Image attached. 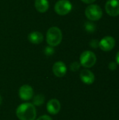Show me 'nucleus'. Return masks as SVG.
<instances>
[{"instance_id":"obj_23","label":"nucleus","mask_w":119,"mask_h":120,"mask_svg":"<svg viewBox=\"0 0 119 120\" xmlns=\"http://www.w3.org/2000/svg\"><path fill=\"white\" fill-rule=\"evenodd\" d=\"M1 102H2V98H1V96H0V105L1 104Z\"/></svg>"},{"instance_id":"obj_5","label":"nucleus","mask_w":119,"mask_h":120,"mask_svg":"<svg viewBox=\"0 0 119 120\" xmlns=\"http://www.w3.org/2000/svg\"><path fill=\"white\" fill-rule=\"evenodd\" d=\"M55 11L60 15H65L70 13L72 9V4L68 0H59L54 7Z\"/></svg>"},{"instance_id":"obj_1","label":"nucleus","mask_w":119,"mask_h":120,"mask_svg":"<svg viewBox=\"0 0 119 120\" xmlns=\"http://www.w3.org/2000/svg\"><path fill=\"white\" fill-rule=\"evenodd\" d=\"M16 115L20 120H35L36 117L35 106L29 103H22L18 107Z\"/></svg>"},{"instance_id":"obj_3","label":"nucleus","mask_w":119,"mask_h":120,"mask_svg":"<svg viewBox=\"0 0 119 120\" xmlns=\"http://www.w3.org/2000/svg\"><path fill=\"white\" fill-rule=\"evenodd\" d=\"M86 18L91 21L99 20L103 15L101 7L97 4H90L88 6L85 11Z\"/></svg>"},{"instance_id":"obj_14","label":"nucleus","mask_w":119,"mask_h":120,"mask_svg":"<svg viewBox=\"0 0 119 120\" xmlns=\"http://www.w3.org/2000/svg\"><path fill=\"white\" fill-rule=\"evenodd\" d=\"M33 98V105L35 106H39V105H41L43 104L44 103V100H45V98L44 96L42 95V94H38V95H36Z\"/></svg>"},{"instance_id":"obj_10","label":"nucleus","mask_w":119,"mask_h":120,"mask_svg":"<svg viewBox=\"0 0 119 120\" xmlns=\"http://www.w3.org/2000/svg\"><path fill=\"white\" fill-rule=\"evenodd\" d=\"M60 108H61L60 103L57 99H55V98L51 99L47 103L46 109L48 113H50V115H57L60 112Z\"/></svg>"},{"instance_id":"obj_11","label":"nucleus","mask_w":119,"mask_h":120,"mask_svg":"<svg viewBox=\"0 0 119 120\" xmlns=\"http://www.w3.org/2000/svg\"><path fill=\"white\" fill-rule=\"evenodd\" d=\"M80 79L86 84H92L95 81V75L90 70L84 69L80 72Z\"/></svg>"},{"instance_id":"obj_12","label":"nucleus","mask_w":119,"mask_h":120,"mask_svg":"<svg viewBox=\"0 0 119 120\" xmlns=\"http://www.w3.org/2000/svg\"><path fill=\"white\" fill-rule=\"evenodd\" d=\"M29 41L34 44H39L41 43L43 40V35L41 32L34 31L29 34L28 35Z\"/></svg>"},{"instance_id":"obj_4","label":"nucleus","mask_w":119,"mask_h":120,"mask_svg":"<svg viewBox=\"0 0 119 120\" xmlns=\"http://www.w3.org/2000/svg\"><path fill=\"white\" fill-rule=\"evenodd\" d=\"M97 61L95 54L90 51H85L80 56V64L84 68H90L95 65Z\"/></svg>"},{"instance_id":"obj_13","label":"nucleus","mask_w":119,"mask_h":120,"mask_svg":"<svg viewBox=\"0 0 119 120\" xmlns=\"http://www.w3.org/2000/svg\"><path fill=\"white\" fill-rule=\"evenodd\" d=\"M34 6L39 13H46L49 8V2L48 0H35Z\"/></svg>"},{"instance_id":"obj_20","label":"nucleus","mask_w":119,"mask_h":120,"mask_svg":"<svg viewBox=\"0 0 119 120\" xmlns=\"http://www.w3.org/2000/svg\"><path fill=\"white\" fill-rule=\"evenodd\" d=\"M45 51H45L46 54H47V55H50V54H51V55H52L54 50H53L52 48H46Z\"/></svg>"},{"instance_id":"obj_19","label":"nucleus","mask_w":119,"mask_h":120,"mask_svg":"<svg viewBox=\"0 0 119 120\" xmlns=\"http://www.w3.org/2000/svg\"><path fill=\"white\" fill-rule=\"evenodd\" d=\"M36 120H53V119L48 115H42Z\"/></svg>"},{"instance_id":"obj_9","label":"nucleus","mask_w":119,"mask_h":120,"mask_svg":"<svg viewBox=\"0 0 119 120\" xmlns=\"http://www.w3.org/2000/svg\"><path fill=\"white\" fill-rule=\"evenodd\" d=\"M53 72L58 77H62L67 73V66L62 61H58L53 65Z\"/></svg>"},{"instance_id":"obj_8","label":"nucleus","mask_w":119,"mask_h":120,"mask_svg":"<svg viewBox=\"0 0 119 120\" xmlns=\"http://www.w3.org/2000/svg\"><path fill=\"white\" fill-rule=\"evenodd\" d=\"M19 96L22 101H29L34 96V91L32 86L25 84L22 85L19 89Z\"/></svg>"},{"instance_id":"obj_18","label":"nucleus","mask_w":119,"mask_h":120,"mask_svg":"<svg viewBox=\"0 0 119 120\" xmlns=\"http://www.w3.org/2000/svg\"><path fill=\"white\" fill-rule=\"evenodd\" d=\"M109 70L114 71L117 69V63L116 62H111L109 64Z\"/></svg>"},{"instance_id":"obj_17","label":"nucleus","mask_w":119,"mask_h":120,"mask_svg":"<svg viewBox=\"0 0 119 120\" xmlns=\"http://www.w3.org/2000/svg\"><path fill=\"white\" fill-rule=\"evenodd\" d=\"M90 45L92 48L93 49H97V47H99V41L97 40V39H93L90 43Z\"/></svg>"},{"instance_id":"obj_7","label":"nucleus","mask_w":119,"mask_h":120,"mask_svg":"<svg viewBox=\"0 0 119 120\" xmlns=\"http://www.w3.org/2000/svg\"><path fill=\"white\" fill-rule=\"evenodd\" d=\"M115 44L116 41L112 36H106L99 41V47L103 51L106 52L112 51L114 48Z\"/></svg>"},{"instance_id":"obj_16","label":"nucleus","mask_w":119,"mask_h":120,"mask_svg":"<svg viewBox=\"0 0 119 120\" xmlns=\"http://www.w3.org/2000/svg\"><path fill=\"white\" fill-rule=\"evenodd\" d=\"M81 67V64L78 62H74L70 65V69L73 72H76L79 70Z\"/></svg>"},{"instance_id":"obj_22","label":"nucleus","mask_w":119,"mask_h":120,"mask_svg":"<svg viewBox=\"0 0 119 120\" xmlns=\"http://www.w3.org/2000/svg\"><path fill=\"white\" fill-rule=\"evenodd\" d=\"M116 63L119 65V51L117 53V54L116 56Z\"/></svg>"},{"instance_id":"obj_21","label":"nucleus","mask_w":119,"mask_h":120,"mask_svg":"<svg viewBox=\"0 0 119 120\" xmlns=\"http://www.w3.org/2000/svg\"><path fill=\"white\" fill-rule=\"evenodd\" d=\"M95 1L96 0H81V1H83L85 4H93Z\"/></svg>"},{"instance_id":"obj_15","label":"nucleus","mask_w":119,"mask_h":120,"mask_svg":"<svg viewBox=\"0 0 119 120\" xmlns=\"http://www.w3.org/2000/svg\"><path fill=\"white\" fill-rule=\"evenodd\" d=\"M85 28L86 30L88 32H93L95 31L96 29V26L94 23H93L92 22H86L85 24Z\"/></svg>"},{"instance_id":"obj_2","label":"nucleus","mask_w":119,"mask_h":120,"mask_svg":"<svg viewBox=\"0 0 119 120\" xmlns=\"http://www.w3.org/2000/svg\"><path fill=\"white\" fill-rule=\"evenodd\" d=\"M62 39V33L58 27H50L46 33V41L51 47L58 46Z\"/></svg>"},{"instance_id":"obj_6","label":"nucleus","mask_w":119,"mask_h":120,"mask_svg":"<svg viewBox=\"0 0 119 120\" xmlns=\"http://www.w3.org/2000/svg\"><path fill=\"white\" fill-rule=\"evenodd\" d=\"M105 11L112 17L118 16L119 15V0H108L105 4Z\"/></svg>"}]
</instances>
